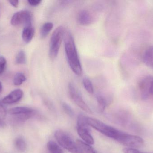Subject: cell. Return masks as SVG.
Returning <instances> with one entry per match:
<instances>
[{
	"mask_svg": "<svg viewBox=\"0 0 153 153\" xmlns=\"http://www.w3.org/2000/svg\"><path fill=\"white\" fill-rule=\"evenodd\" d=\"M64 40L65 54L69 66L75 74L81 76L83 73L82 68L74 39L69 31H65Z\"/></svg>",
	"mask_w": 153,
	"mask_h": 153,
	"instance_id": "1",
	"label": "cell"
},
{
	"mask_svg": "<svg viewBox=\"0 0 153 153\" xmlns=\"http://www.w3.org/2000/svg\"><path fill=\"white\" fill-rule=\"evenodd\" d=\"M87 123L89 126L96 129L98 132L117 141H118L126 134L95 119L87 118Z\"/></svg>",
	"mask_w": 153,
	"mask_h": 153,
	"instance_id": "2",
	"label": "cell"
},
{
	"mask_svg": "<svg viewBox=\"0 0 153 153\" xmlns=\"http://www.w3.org/2000/svg\"><path fill=\"white\" fill-rule=\"evenodd\" d=\"M65 31L63 27L59 26L52 34L49 45V56L51 60H54L58 55Z\"/></svg>",
	"mask_w": 153,
	"mask_h": 153,
	"instance_id": "3",
	"label": "cell"
},
{
	"mask_svg": "<svg viewBox=\"0 0 153 153\" xmlns=\"http://www.w3.org/2000/svg\"><path fill=\"white\" fill-rule=\"evenodd\" d=\"M8 113L11 116L13 124H19L23 123L35 116V110L27 107H19L9 110Z\"/></svg>",
	"mask_w": 153,
	"mask_h": 153,
	"instance_id": "4",
	"label": "cell"
},
{
	"mask_svg": "<svg viewBox=\"0 0 153 153\" xmlns=\"http://www.w3.org/2000/svg\"><path fill=\"white\" fill-rule=\"evenodd\" d=\"M55 137L59 144L63 148L71 153H83L73 140L71 136L62 130H56L55 133Z\"/></svg>",
	"mask_w": 153,
	"mask_h": 153,
	"instance_id": "5",
	"label": "cell"
},
{
	"mask_svg": "<svg viewBox=\"0 0 153 153\" xmlns=\"http://www.w3.org/2000/svg\"><path fill=\"white\" fill-rule=\"evenodd\" d=\"M68 93L71 99L79 107L85 112L90 114L92 113L91 110L84 101L78 90L74 84L71 83L68 85Z\"/></svg>",
	"mask_w": 153,
	"mask_h": 153,
	"instance_id": "6",
	"label": "cell"
},
{
	"mask_svg": "<svg viewBox=\"0 0 153 153\" xmlns=\"http://www.w3.org/2000/svg\"><path fill=\"white\" fill-rule=\"evenodd\" d=\"M32 14L28 10L17 12L13 15L11 23L14 26L24 25V27L31 26Z\"/></svg>",
	"mask_w": 153,
	"mask_h": 153,
	"instance_id": "7",
	"label": "cell"
},
{
	"mask_svg": "<svg viewBox=\"0 0 153 153\" xmlns=\"http://www.w3.org/2000/svg\"><path fill=\"white\" fill-rule=\"evenodd\" d=\"M117 142L121 144L127 146L128 148L134 149L141 147L144 143L143 139L140 137L129 134L127 133Z\"/></svg>",
	"mask_w": 153,
	"mask_h": 153,
	"instance_id": "8",
	"label": "cell"
},
{
	"mask_svg": "<svg viewBox=\"0 0 153 153\" xmlns=\"http://www.w3.org/2000/svg\"><path fill=\"white\" fill-rule=\"evenodd\" d=\"M139 89L143 95L153 96V76L148 75L141 79L139 81Z\"/></svg>",
	"mask_w": 153,
	"mask_h": 153,
	"instance_id": "9",
	"label": "cell"
},
{
	"mask_svg": "<svg viewBox=\"0 0 153 153\" xmlns=\"http://www.w3.org/2000/svg\"><path fill=\"white\" fill-rule=\"evenodd\" d=\"M23 96V91L20 89H16L5 96L1 102L3 104H13L20 100Z\"/></svg>",
	"mask_w": 153,
	"mask_h": 153,
	"instance_id": "10",
	"label": "cell"
},
{
	"mask_svg": "<svg viewBox=\"0 0 153 153\" xmlns=\"http://www.w3.org/2000/svg\"><path fill=\"white\" fill-rule=\"evenodd\" d=\"M77 134L84 142L91 145L94 144V140L90 133L88 126L77 127Z\"/></svg>",
	"mask_w": 153,
	"mask_h": 153,
	"instance_id": "11",
	"label": "cell"
},
{
	"mask_svg": "<svg viewBox=\"0 0 153 153\" xmlns=\"http://www.w3.org/2000/svg\"><path fill=\"white\" fill-rule=\"evenodd\" d=\"M77 21L81 25L87 26L91 24L93 21V18L88 11L82 10L77 14Z\"/></svg>",
	"mask_w": 153,
	"mask_h": 153,
	"instance_id": "12",
	"label": "cell"
},
{
	"mask_svg": "<svg viewBox=\"0 0 153 153\" xmlns=\"http://www.w3.org/2000/svg\"><path fill=\"white\" fill-rule=\"evenodd\" d=\"M143 61L146 66L153 68V46H149L145 51Z\"/></svg>",
	"mask_w": 153,
	"mask_h": 153,
	"instance_id": "13",
	"label": "cell"
},
{
	"mask_svg": "<svg viewBox=\"0 0 153 153\" xmlns=\"http://www.w3.org/2000/svg\"><path fill=\"white\" fill-rule=\"evenodd\" d=\"M35 34V30L32 26L24 27L22 31V37L24 42L29 43L32 40Z\"/></svg>",
	"mask_w": 153,
	"mask_h": 153,
	"instance_id": "14",
	"label": "cell"
},
{
	"mask_svg": "<svg viewBox=\"0 0 153 153\" xmlns=\"http://www.w3.org/2000/svg\"><path fill=\"white\" fill-rule=\"evenodd\" d=\"M76 143L80 150L83 153H97L91 145L88 144L83 141L77 139Z\"/></svg>",
	"mask_w": 153,
	"mask_h": 153,
	"instance_id": "15",
	"label": "cell"
},
{
	"mask_svg": "<svg viewBox=\"0 0 153 153\" xmlns=\"http://www.w3.org/2000/svg\"><path fill=\"white\" fill-rule=\"evenodd\" d=\"M53 28V24L52 22H47L43 24L40 30V36L41 38L44 39L46 37Z\"/></svg>",
	"mask_w": 153,
	"mask_h": 153,
	"instance_id": "16",
	"label": "cell"
},
{
	"mask_svg": "<svg viewBox=\"0 0 153 153\" xmlns=\"http://www.w3.org/2000/svg\"><path fill=\"white\" fill-rule=\"evenodd\" d=\"M14 145L16 149L20 152H24L27 149V144L22 137H17L14 141Z\"/></svg>",
	"mask_w": 153,
	"mask_h": 153,
	"instance_id": "17",
	"label": "cell"
},
{
	"mask_svg": "<svg viewBox=\"0 0 153 153\" xmlns=\"http://www.w3.org/2000/svg\"><path fill=\"white\" fill-rule=\"evenodd\" d=\"M47 149L50 153H62L61 147L53 141H49L47 143Z\"/></svg>",
	"mask_w": 153,
	"mask_h": 153,
	"instance_id": "18",
	"label": "cell"
},
{
	"mask_svg": "<svg viewBox=\"0 0 153 153\" xmlns=\"http://www.w3.org/2000/svg\"><path fill=\"white\" fill-rule=\"evenodd\" d=\"M96 99L98 104L99 110L101 112H103L106 109L107 105V101L104 97L100 94H98L96 96Z\"/></svg>",
	"mask_w": 153,
	"mask_h": 153,
	"instance_id": "19",
	"label": "cell"
},
{
	"mask_svg": "<svg viewBox=\"0 0 153 153\" xmlns=\"http://www.w3.org/2000/svg\"><path fill=\"white\" fill-rule=\"evenodd\" d=\"M7 111L3 103L0 101V127L4 126L5 124Z\"/></svg>",
	"mask_w": 153,
	"mask_h": 153,
	"instance_id": "20",
	"label": "cell"
},
{
	"mask_svg": "<svg viewBox=\"0 0 153 153\" xmlns=\"http://www.w3.org/2000/svg\"><path fill=\"white\" fill-rule=\"evenodd\" d=\"M26 80V77L24 74L21 72H18L14 75L13 79V84L19 86L22 84Z\"/></svg>",
	"mask_w": 153,
	"mask_h": 153,
	"instance_id": "21",
	"label": "cell"
},
{
	"mask_svg": "<svg viewBox=\"0 0 153 153\" xmlns=\"http://www.w3.org/2000/svg\"><path fill=\"white\" fill-rule=\"evenodd\" d=\"M15 62L18 64H25L27 62V57L25 52L21 50L17 54L15 58Z\"/></svg>",
	"mask_w": 153,
	"mask_h": 153,
	"instance_id": "22",
	"label": "cell"
},
{
	"mask_svg": "<svg viewBox=\"0 0 153 153\" xmlns=\"http://www.w3.org/2000/svg\"><path fill=\"white\" fill-rule=\"evenodd\" d=\"M83 84L85 89L87 92L90 94L94 93V88L91 81L87 78H85L83 80Z\"/></svg>",
	"mask_w": 153,
	"mask_h": 153,
	"instance_id": "23",
	"label": "cell"
},
{
	"mask_svg": "<svg viewBox=\"0 0 153 153\" xmlns=\"http://www.w3.org/2000/svg\"><path fill=\"white\" fill-rule=\"evenodd\" d=\"M87 118L82 114L79 115L77 118V127L89 126L87 123Z\"/></svg>",
	"mask_w": 153,
	"mask_h": 153,
	"instance_id": "24",
	"label": "cell"
},
{
	"mask_svg": "<svg viewBox=\"0 0 153 153\" xmlns=\"http://www.w3.org/2000/svg\"><path fill=\"white\" fill-rule=\"evenodd\" d=\"M62 106L66 114H68L70 116H74V112L72 109L67 103H65V102H62Z\"/></svg>",
	"mask_w": 153,
	"mask_h": 153,
	"instance_id": "25",
	"label": "cell"
},
{
	"mask_svg": "<svg viewBox=\"0 0 153 153\" xmlns=\"http://www.w3.org/2000/svg\"><path fill=\"white\" fill-rule=\"evenodd\" d=\"M6 60L4 57L0 56V75L2 74L4 72L6 66Z\"/></svg>",
	"mask_w": 153,
	"mask_h": 153,
	"instance_id": "26",
	"label": "cell"
},
{
	"mask_svg": "<svg viewBox=\"0 0 153 153\" xmlns=\"http://www.w3.org/2000/svg\"><path fill=\"white\" fill-rule=\"evenodd\" d=\"M123 152L124 153H149L143 152L141 151H138L137 149L128 147L123 149Z\"/></svg>",
	"mask_w": 153,
	"mask_h": 153,
	"instance_id": "27",
	"label": "cell"
},
{
	"mask_svg": "<svg viewBox=\"0 0 153 153\" xmlns=\"http://www.w3.org/2000/svg\"><path fill=\"white\" fill-rule=\"evenodd\" d=\"M42 1L40 0H29L28 1V2L31 6H37L39 4L41 3Z\"/></svg>",
	"mask_w": 153,
	"mask_h": 153,
	"instance_id": "28",
	"label": "cell"
},
{
	"mask_svg": "<svg viewBox=\"0 0 153 153\" xmlns=\"http://www.w3.org/2000/svg\"><path fill=\"white\" fill-rule=\"evenodd\" d=\"M9 2L15 8H17L19 5V1H9Z\"/></svg>",
	"mask_w": 153,
	"mask_h": 153,
	"instance_id": "29",
	"label": "cell"
},
{
	"mask_svg": "<svg viewBox=\"0 0 153 153\" xmlns=\"http://www.w3.org/2000/svg\"><path fill=\"white\" fill-rule=\"evenodd\" d=\"M2 91V84L0 82V94L1 93Z\"/></svg>",
	"mask_w": 153,
	"mask_h": 153,
	"instance_id": "30",
	"label": "cell"
}]
</instances>
